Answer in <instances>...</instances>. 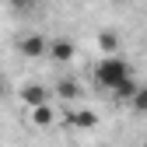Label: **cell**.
<instances>
[{
  "instance_id": "1",
  "label": "cell",
  "mask_w": 147,
  "mask_h": 147,
  "mask_svg": "<svg viewBox=\"0 0 147 147\" xmlns=\"http://www.w3.org/2000/svg\"><path fill=\"white\" fill-rule=\"evenodd\" d=\"M91 74H95V84H98V88L112 91V88H119L126 77H133V67L126 63L123 56H102Z\"/></svg>"
},
{
  "instance_id": "2",
  "label": "cell",
  "mask_w": 147,
  "mask_h": 147,
  "mask_svg": "<svg viewBox=\"0 0 147 147\" xmlns=\"http://www.w3.org/2000/svg\"><path fill=\"white\" fill-rule=\"evenodd\" d=\"M46 46H49V39L42 32H25V35H18V42H14L18 56H25V60H42L46 56Z\"/></svg>"
},
{
  "instance_id": "3",
  "label": "cell",
  "mask_w": 147,
  "mask_h": 147,
  "mask_svg": "<svg viewBox=\"0 0 147 147\" xmlns=\"http://www.w3.org/2000/svg\"><path fill=\"white\" fill-rule=\"evenodd\" d=\"M18 102H21L25 109H39V105H49L53 102V91L39 81H32V84H21L18 88Z\"/></svg>"
},
{
  "instance_id": "4",
  "label": "cell",
  "mask_w": 147,
  "mask_h": 147,
  "mask_svg": "<svg viewBox=\"0 0 147 147\" xmlns=\"http://www.w3.org/2000/svg\"><path fill=\"white\" fill-rule=\"evenodd\" d=\"M46 56H49L53 63L67 67V63H74V56H77V46H74L67 35H56V39H49V46H46Z\"/></svg>"
},
{
  "instance_id": "5",
  "label": "cell",
  "mask_w": 147,
  "mask_h": 147,
  "mask_svg": "<svg viewBox=\"0 0 147 147\" xmlns=\"http://www.w3.org/2000/svg\"><path fill=\"white\" fill-rule=\"evenodd\" d=\"M53 95H56L60 102H70V105H74V102H81V98H84V88L74 81V77H60L56 88H53Z\"/></svg>"
},
{
  "instance_id": "6",
  "label": "cell",
  "mask_w": 147,
  "mask_h": 147,
  "mask_svg": "<svg viewBox=\"0 0 147 147\" xmlns=\"http://www.w3.org/2000/svg\"><path fill=\"white\" fill-rule=\"evenodd\" d=\"M67 126H70V130H95V126H98V112H91V109L77 105V109L70 112Z\"/></svg>"
},
{
  "instance_id": "7",
  "label": "cell",
  "mask_w": 147,
  "mask_h": 147,
  "mask_svg": "<svg viewBox=\"0 0 147 147\" xmlns=\"http://www.w3.org/2000/svg\"><path fill=\"white\" fill-rule=\"evenodd\" d=\"M28 123L35 130H49L53 123H56V112H53V102L49 105H39V109H28Z\"/></svg>"
},
{
  "instance_id": "8",
  "label": "cell",
  "mask_w": 147,
  "mask_h": 147,
  "mask_svg": "<svg viewBox=\"0 0 147 147\" xmlns=\"http://www.w3.org/2000/svg\"><path fill=\"white\" fill-rule=\"evenodd\" d=\"M95 46L105 53V56H119V35H116V32H109V28L95 35Z\"/></svg>"
},
{
  "instance_id": "9",
  "label": "cell",
  "mask_w": 147,
  "mask_h": 147,
  "mask_svg": "<svg viewBox=\"0 0 147 147\" xmlns=\"http://www.w3.org/2000/svg\"><path fill=\"white\" fill-rule=\"evenodd\" d=\"M137 88H140V84H137V77H126L119 88H112V91H109V95H112L119 105H130V102H133V95H137Z\"/></svg>"
},
{
  "instance_id": "10",
  "label": "cell",
  "mask_w": 147,
  "mask_h": 147,
  "mask_svg": "<svg viewBox=\"0 0 147 147\" xmlns=\"http://www.w3.org/2000/svg\"><path fill=\"white\" fill-rule=\"evenodd\" d=\"M130 109H133L137 116H147V84H140V88H137V95H133Z\"/></svg>"
},
{
  "instance_id": "11",
  "label": "cell",
  "mask_w": 147,
  "mask_h": 147,
  "mask_svg": "<svg viewBox=\"0 0 147 147\" xmlns=\"http://www.w3.org/2000/svg\"><path fill=\"white\" fill-rule=\"evenodd\" d=\"M11 4V11H18V14H32L35 7H39V0H7Z\"/></svg>"
},
{
  "instance_id": "12",
  "label": "cell",
  "mask_w": 147,
  "mask_h": 147,
  "mask_svg": "<svg viewBox=\"0 0 147 147\" xmlns=\"http://www.w3.org/2000/svg\"><path fill=\"white\" fill-rule=\"evenodd\" d=\"M7 98V81H4V74H0V102Z\"/></svg>"
},
{
  "instance_id": "13",
  "label": "cell",
  "mask_w": 147,
  "mask_h": 147,
  "mask_svg": "<svg viewBox=\"0 0 147 147\" xmlns=\"http://www.w3.org/2000/svg\"><path fill=\"white\" fill-rule=\"evenodd\" d=\"M109 4H126V0H109Z\"/></svg>"
},
{
  "instance_id": "14",
  "label": "cell",
  "mask_w": 147,
  "mask_h": 147,
  "mask_svg": "<svg viewBox=\"0 0 147 147\" xmlns=\"http://www.w3.org/2000/svg\"><path fill=\"white\" fill-rule=\"evenodd\" d=\"M140 147H147V137H144V140H140Z\"/></svg>"
}]
</instances>
